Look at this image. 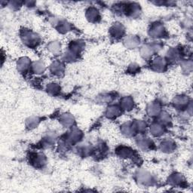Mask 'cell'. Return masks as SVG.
<instances>
[{
  "instance_id": "cell-2",
  "label": "cell",
  "mask_w": 193,
  "mask_h": 193,
  "mask_svg": "<svg viewBox=\"0 0 193 193\" xmlns=\"http://www.w3.org/2000/svg\"><path fill=\"white\" fill-rule=\"evenodd\" d=\"M111 32L114 37H120L122 35V33L124 32V29L121 24H118L113 26V28L111 29Z\"/></svg>"
},
{
  "instance_id": "cell-8",
  "label": "cell",
  "mask_w": 193,
  "mask_h": 193,
  "mask_svg": "<svg viewBox=\"0 0 193 193\" xmlns=\"http://www.w3.org/2000/svg\"><path fill=\"white\" fill-rule=\"evenodd\" d=\"M118 113H119V109H118V108L115 107V106H112L109 109H108L107 115L109 117H113V116H117Z\"/></svg>"
},
{
  "instance_id": "cell-7",
  "label": "cell",
  "mask_w": 193,
  "mask_h": 193,
  "mask_svg": "<svg viewBox=\"0 0 193 193\" xmlns=\"http://www.w3.org/2000/svg\"><path fill=\"white\" fill-rule=\"evenodd\" d=\"M173 144L171 141H165L162 144V150H165V152H171V150H173Z\"/></svg>"
},
{
  "instance_id": "cell-1",
  "label": "cell",
  "mask_w": 193,
  "mask_h": 193,
  "mask_svg": "<svg viewBox=\"0 0 193 193\" xmlns=\"http://www.w3.org/2000/svg\"><path fill=\"white\" fill-rule=\"evenodd\" d=\"M87 13H86V16H87V19L91 22H96L98 21V19L100 18V14L99 12L94 8H90L87 10Z\"/></svg>"
},
{
  "instance_id": "cell-3",
  "label": "cell",
  "mask_w": 193,
  "mask_h": 193,
  "mask_svg": "<svg viewBox=\"0 0 193 193\" xmlns=\"http://www.w3.org/2000/svg\"><path fill=\"white\" fill-rule=\"evenodd\" d=\"M29 60L26 58H23L22 60H20L19 61V64L17 65V67H18L19 70L20 71H26L29 68V66H30V62H29Z\"/></svg>"
},
{
  "instance_id": "cell-4",
  "label": "cell",
  "mask_w": 193,
  "mask_h": 193,
  "mask_svg": "<svg viewBox=\"0 0 193 193\" xmlns=\"http://www.w3.org/2000/svg\"><path fill=\"white\" fill-rule=\"evenodd\" d=\"M165 61L161 58H157L153 61V67L156 68L157 70H162L163 68L165 67Z\"/></svg>"
},
{
  "instance_id": "cell-6",
  "label": "cell",
  "mask_w": 193,
  "mask_h": 193,
  "mask_svg": "<svg viewBox=\"0 0 193 193\" xmlns=\"http://www.w3.org/2000/svg\"><path fill=\"white\" fill-rule=\"evenodd\" d=\"M163 33V27L162 26L159 25H155L153 27V29H152L151 30V34L153 35H155V36H156L157 35H160V34Z\"/></svg>"
},
{
  "instance_id": "cell-10",
  "label": "cell",
  "mask_w": 193,
  "mask_h": 193,
  "mask_svg": "<svg viewBox=\"0 0 193 193\" xmlns=\"http://www.w3.org/2000/svg\"><path fill=\"white\" fill-rule=\"evenodd\" d=\"M59 48H60L59 44L54 43V42H53V43L50 44V46H49V49L51 50V51H52L54 53L57 52V51H59Z\"/></svg>"
},
{
  "instance_id": "cell-9",
  "label": "cell",
  "mask_w": 193,
  "mask_h": 193,
  "mask_svg": "<svg viewBox=\"0 0 193 193\" xmlns=\"http://www.w3.org/2000/svg\"><path fill=\"white\" fill-rule=\"evenodd\" d=\"M33 68L35 72H37V73H40L41 72H43L44 65L43 64H41V63H37V64L35 63V65L33 66Z\"/></svg>"
},
{
  "instance_id": "cell-11",
  "label": "cell",
  "mask_w": 193,
  "mask_h": 193,
  "mask_svg": "<svg viewBox=\"0 0 193 193\" xmlns=\"http://www.w3.org/2000/svg\"><path fill=\"white\" fill-rule=\"evenodd\" d=\"M51 85H50L49 87H48V90L51 93H54V94H56V93L58 91V86L56 85V84Z\"/></svg>"
},
{
  "instance_id": "cell-5",
  "label": "cell",
  "mask_w": 193,
  "mask_h": 193,
  "mask_svg": "<svg viewBox=\"0 0 193 193\" xmlns=\"http://www.w3.org/2000/svg\"><path fill=\"white\" fill-rule=\"evenodd\" d=\"M152 134L155 136H158V135L161 134L163 132L162 126L159 125V124H153L151 128Z\"/></svg>"
}]
</instances>
